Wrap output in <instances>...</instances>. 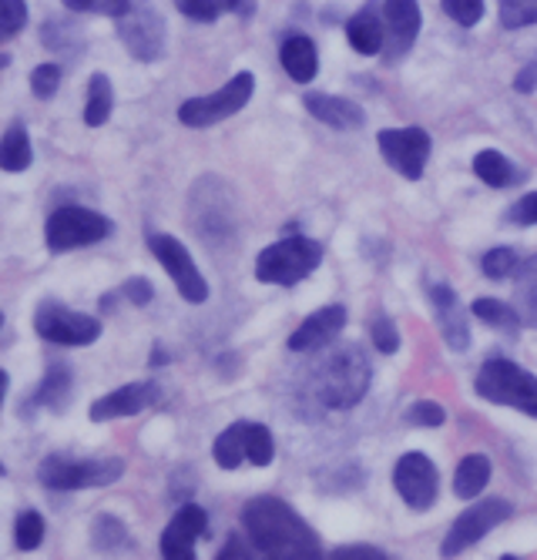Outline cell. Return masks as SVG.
Instances as JSON below:
<instances>
[{
	"label": "cell",
	"mask_w": 537,
	"mask_h": 560,
	"mask_svg": "<svg viewBox=\"0 0 537 560\" xmlns=\"http://www.w3.org/2000/svg\"><path fill=\"white\" fill-rule=\"evenodd\" d=\"M105 235H112V222L105 215H97L94 209H81V206L55 209L44 225V242L51 252H71L81 245H94Z\"/></svg>",
	"instance_id": "7"
},
{
	"label": "cell",
	"mask_w": 537,
	"mask_h": 560,
	"mask_svg": "<svg viewBox=\"0 0 537 560\" xmlns=\"http://www.w3.org/2000/svg\"><path fill=\"white\" fill-rule=\"evenodd\" d=\"M487 480H491V456L483 453H470L457 464V474H454V493L460 500H474L483 493Z\"/></svg>",
	"instance_id": "22"
},
{
	"label": "cell",
	"mask_w": 537,
	"mask_h": 560,
	"mask_svg": "<svg viewBox=\"0 0 537 560\" xmlns=\"http://www.w3.org/2000/svg\"><path fill=\"white\" fill-rule=\"evenodd\" d=\"M347 37H350V47L357 50V55H380V50L386 47V24H383V11H376V0H370V4L363 11H357L347 24Z\"/></svg>",
	"instance_id": "20"
},
{
	"label": "cell",
	"mask_w": 537,
	"mask_h": 560,
	"mask_svg": "<svg viewBox=\"0 0 537 560\" xmlns=\"http://www.w3.org/2000/svg\"><path fill=\"white\" fill-rule=\"evenodd\" d=\"M168 360V355L162 352V346H155V352H152V366H159V363H165Z\"/></svg>",
	"instance_id": "48"
},
{
	"label": "cell",
	"mask_w": 537,
	"mask_h": 560,
	"mask_svg": "<svg viewBox=\"0 0 537 560\" xmlns=\"http://www.w3.org/2000/svg\"><path fill=\"white\" fill-rule=\"evenodd\" d=\"M242 527H246V537L256 544V550L269 557L310 560L323 553L313 527L279 497L249 500V506L242 511Z\"/></svg>",
	"instance_id": "1"
},
{
	"label": "cell",
	"mask_w": 537,
	"mask_h": 560,
	"mask_svg": "<svg viewBox=\"0 0 537 560\" xmlns=\"http://www.w3.org/2000/svg\"><path fill=\"white\" fill-rule=\"evenodd\" d=\"M68 393H71V376H68V366H51L47 370V376H44V383L37 386V393H34V406H65V399H68Z\"/></svg>",
	"instance_id": "29"
},
{
	"label": "cell",
	"mask_w": 537,
	"mask_h": 560,
	"mask_svg": "<svg viewBox=\"0 0 537 560\" xmlns=\"http://www.w3.org/2000/svg\"><path fill=\"white\" fill-rule=\"evenodd\" d=\"M319 262H323V245L306 235H292L259 252L256 279L266 285H296L310 279Z\"/></svg>",
	"instance_id": "3"
},
{
	"label": "cell",
	"mask_w": 537,
	"mask_h": 560,
	"mask_svg": "<svg viewBox=\"0 0 537 560\" xmlns=\"http://www.w3.org/2000/svg\"><path fill=\"white\" fill-rule=\"evenodd\" d=\"M242 430H246V453H249V464L256 467H269L276 460V443L272 433L262 423H249L242 420Z\"/></svg>",
	"instance_id": "30"
},
{
	"label": "cell",
	"mask_w": 537,
	"mask_h": 560,
	"mask_svg": "<svg viewBox=\"0 0 537 560\" xmlns=\"http://www.w3.org/2000/svg\"><path fill=\"white\" fill-rule=\"evenodd\" d=\"M131 4H141V0H131Z\"/></svg>",
	"instance_id": "49"
},
{
	"label": "cell",
	"mask_w": 537,
	"mask_h": 560,
	"mask_svg": "<svg viewBox=\"0 0 537 560\" xmlns=\"http://www.w3.org/2000/svg\"><path fill=\"white\" fill-rule=\"evenodd\" d=\"M370 360L360 346H339L319 370V399L332 410H350L370 389Z\"/></svg>",
	"instance_id": "2"
},
{
	"label": "cell",
	"mask_w": 537,
	"mask_h": 560,
	"mask_svg": "<svg viewBox=\"0 0 537 560\" xmlns=\"http://www.w3.org/2000/svg\"><path fill=\"white\" fill-rule=\"evenodd\" d=\"M159 386L155 383H131V386H121L102 399L91 402V420L94 423H108V420H118V417H135L141 410H149V406L159 399Z\"/></svg>",
	"instance_id": "16"
},
{
	"label": "cell",
	"mask_w": 537,
	"mask_h": 560,
	"mask_svg": "<svg viewBox=\"0 0 537 560\" xmlns=\"http://www.w3.org/2000/svg\"><path fill=\"white\" fill-rule=\"evenodd\" d=\"M279 61H282V71L296 81V84H306L316 78L319 71V55H316V44L303 34L289 37L279 50Z\"/></svg>",
	"instance_id": "21"
},
{
	"label": "cell",
	"mask_w": 537,
	"mask_h": 560,
	"mask_svg": "<svg viewBox=\"0 0 537 560\" xmlns=\"http://www.w3.org/2000/svg\"><path fill=\"white\" fill-rule=\"evenodd\" d=\"M347 326V310L343 305H326V310H316L296 332L289 336V349L292 352H313V349H326Z\"/></svg>",
	"instance_id": "18"
},
{
	"label": "cell",
	"mask_w": 537,
	"mask_h": 560,
	"mask_svg": "<svg viewBox=\"0 0 537 560\" xmlns=\"http://www.w3.org/2000/svg\"><path fill=\"white\" fill-rule=\"evenodd\" d=\"M58 88H61V68L58 65H37L31 71V91H34V97L47 101V97L58 94Z\"/></svg>",
	"instance_id": "37"
},
{
	"label": "cell",
	"mask_w": 537,
	"mask_h": 560,
	"mask_svg": "<svg viewBox=\"0 0 537 560\" xmlns=\"http://www.w3.org/2000/svg\"><path fill=\"white\" fill-rule=\"evenodd\" d=\"M229 557H249V547L242 544V537H232V540H229V547H222V550H219V560H229Z\"/></svg>",
	"instance_id": "47"
},
{
	"label": "cell",
	"mask_w": 537,
	"mask_h": 560,
	"mask_svg": "<svg viewBox=\"0 0 537 560\" xmlns=\"http://www.w3.org/2000/svg\"><path fill=\"white\" fill-rule=\"evenodd\" d=\"M115 112V91L108 74H91L87 81V105H84V125L102 128Z\"/></svg>",
	"instance_id": "25"
},
{
	"label": "cell",
	"mask_w": 537,
	"mask_h": 560,
	"mask_svg": "<svg viewBox=\"0 0 537 560\" xmlns=\"http://www.w3.org/2000/svg\"><path fill=\"white\" fill-rule=\"evenodd\" d=\"M394 487L407 506H413V511H430L436 493H441V474H436V467L427 453L410 450L394 467Z\"/></svg>",
	"instance_id": "11"
},
{
	"label": "cell",
	"mask_w": 537,
	"mask_h": 560,
	"mask_svg": "<svg viewBox=\"0 0 537 560\" xmlns=\"http://www.w3.org/2000/svg\"><path fill=\"white\" fill-rule=\"evenodd\" d=\"M383 159L404 178L417 182L430 159V135L423 128H383L376 135Z\"/></svg>",
	"instance_id": "12"
},
{
	"label": "cell",
	"mask_w": 537,
	"mask_h": 560,
	"mask_svg": "<svg viewBox=\"0 0 537 560\" xmlns=\"http://www.w3.org/2000/svg\"><path fill=\"white\" fill-rule=\"evenodd\" d=\"M470 313L480 319V323H487L491 329H498V332H504V336H517L521 332V316H517V310H511L507 302H501V299H477L474 305H470Z\"/></svg>",
	"instance_id": "26"
},
{
	"label": "cell",
	"mask_w": 537,
	"mask_h": 560,
	"mask_svg": "<svg viewBox=\"0 0 537 560\" xmlns=\"http://www.w3.org/2000/svg\"><path fill=\"white\" fill-rule=\"evenodd\" d=\"M430 305H433L436 323H441L447 346L454 352H467L470 349V326H467V316H464V305H460L457 292L444 282H436V285H430Z\"/></svg>",
	"instance_id": "17"
},
{
	"label": "cell",
	"mask_w": 537,
	"mask_h": 560,
	"mask_svg": "<svg viewBox=\"0 0 537 560\" xmlns=\"http://www.w3.org/2000/svg\"><path fill=\"white\" fill-rule=\"evenodd\" d=\"M175 4H178V11H182L185 18H191V21H202V24L215 21V18L225 11L222 0H175Z\"/></svg>",
	"instance_id": "40"
},
{
	"label": "cell",
	"mask_w": 537,
	"mask_h": 560,
	"mask_svg": "<svg viewBox=\"0 0 537 560\" xmlns=\"http://www.w3.org/2000/svg\"><path fill=\"white\" fill-rule=\"evenodd\" d=\"M34 329L40 339L47 342H58V346H87L102 336V323L94 316H84V313H74L68 305L47 299L37 305L34 313Z\"/></svg>",
	"instance_id": "8"
},
{
	"label": "cell",
	"mask_w": 537,
	"mask_h": 560,
	"mask_svg": "<svg viewBox=\"0 0 537 560\" xmlns=\"http://www.w3.org/2000/svg\"><path fill=\"white\" fill-rule=\"evenodd\" d=\"M118 37L138 61H159L165 55V21L152 8H138L118 21Z\"/></svg>",
	"instance_id": "13"
},
{
	"label": "cell",
	"mask_w": 537,
	"mask_h": 560,
	"mask_svg": "<svg viewBox=\"0 0 537 560\" xmlns=\"http://www.w3.org/2000/svg\"><path fill=\"white\" fill-rule=\"evenodd\" d=\"M121 295H125L128 302H135V305H149L152 295H155V289H152L149 279H141V276H138V279H128V282H125Z\"/></svg>",
	"instance_id": "44"
},
{
	"label": "cell",
	"mask_w": 537,
	"mask_h": 560,
	"mask_svg": "<svg viewBox=\"0 0 537 560\" xmlns=\"http://www.w3.org/2000/svg\"><path fill=\"white\" fill-rule=\"evenodd\" d=\"M477 396H483L494 406H514V410L537 417V376H530L524 366L511 360H491L483 363L474 383Z\"/></svg>",
	"instance_id": "4"
},
{
	"label": "cell",
	"mask_w": 537,
	"mask_h": 560,
	"mask_svg": "<svg viewBox=\"0 0 537 560\" xmlns=\"http://www.w3.org/2000/svg\"><path fill=\"white\" fill-rule=\"evenodd\" d=\"M14 540L21 550H34L44 540V521L37 511H21L14 521Z\"/></svg>",
	"instance_id": "35"
},
{
	"label": "cell",
	"mask_w": 537,
	"mask_h": 560,
	"mask_svg": "<svg viewBox=\"0 0 537 560\" xmlns=\"http://www.w3.org/2000/svg\"><path fill=\"white\" fill-rule=\"evenodd\" d=\"M501 4V24L507 31L537 24V0H498Z\"/></svg>",
	"instance_id": "34"
},
{
	"label": "cell",
	"mask_w": 537,
	"mask_h": 560,
	"mask_svg": "<svg viewBox=\"0 0 537 560\" xmlns=\"http://www.w3.org/2000/svg\"><path fill=\"white\" fill-rule=\"evenodd\" d=\"M511 514H514V506H511L507 500H483V503L467 506V511L454 521V527H451V534H447L441 553H444V557L464 553V550L474 547L480 537H487L494 527H501L504 521H511Z\"/></svg>",
	"instance_id": "9"
},
{
	"label": "cell",
	"mask_w": 537,
	"mask_h": 560,
	"mask_svg": "<svg viewBox=\"0 0 537 560\" xmlns=\"http://www.w3.org/2000/svg\"><path fill=\"white\" fill-rule=\"evenodd\" d=\"M256 91V78L249 71L235 74L229 84H222L215 94H206V97H188L185 105L178 108V121L188 125V128H209V125H219L225 118H232L235 112H242L249 105V97Z\"/></svg>",
	"instance_id": "6"
},
{
	"label": "cell",
	"mask_w": 537,
	"mask_h": 560,
	"mask_svg": "<svg viewBox=\"0 0 537 560\" xmlns=\"http://www.w3.org/2000/svg\"><path fill=\"white\" fill-rule=\"evenodd\" d=\"M444 14L451 21H457L460 27H477L483 18V0H441Z\"/></svg>",
	"instance_id": "38"
},
{
	"label": "cell",
	"mask_w": 537,
	"mask_h": 560,
	"mask_svg": "<svg viewBox=\"0 0 537 560\" xmlns=\"http://www.w3.org/2000/svg\"><path fill=\"white\" fill-rule=\"evenodd\" d=\"M332 557H336V560H347V557H350V560H360V557H363V560H376V557H386V550L366 547V544H347V547H336Z\"/></svg>",
	"instance_id": "45"
},
{
	"label": "cell",
	"mask_w": 537,
	"mask_h": 560,
	"mask_svg": "<svg viewBox=\"0 0 537 560\" xmlns=\"http://www.w3.org/2000/svg\"><path fill=\"white\" fill-rule=\"evenodd\" d=\"M514 295H517V316L524 326H537V252L521 262L514 276Z\"/></svg>",
	"instance_id": "23"
},
{
	"label": "cell",
	"mask_w": 537,
	"mask_h": 560,
	"mask_svg": "<svg viewBox=\"0 0 537 560\" xmlns=\"http://www.w3.org/2000/svg\"><path fill=\"white\" fill-rule=\"evenodd\" d=\"M514 88H517L521 94H530V91H537V61H530L527 68H521V74H517Z\"/></svg>",
	"instance_id": "46"
},
{
	"label": "cell",
	"mask_w": 537,
	"mask_h": 560,
	"mask_svg": "<svg viewBox=\"0 0 537 560\" xmlns=\"http://www.w3.org/2000/svg\"><path fill=\"white\" fill-rule=\"evenodd\" d=\"M44 44L55 47V50H68V40H78V31L68 24V21H47L44 31H40Z\"/></svg>",
	"instance_id": "42"
},
{
	"label": "cell",
	"mask_w": 537,
	"mask_h": 560,
	"mask_svg": "<svg viewBox=\"0 0 537 560\" xmlns=\"http://www.w3.org/2000/svg\"><path fill=\"white\" fill-rule=\"evenodd\" d=\"M91 537H94V547L97 550H128L131 547V537H128V530H125V524L121 521H115V517H97L94 521V527H91Z\"/></svg>",
	"instance_id": "31"
},
{
	"label": "cell",
	"mask_w": 537,
	"mask_h": 560,
	"mask_svg": "<svg viewBox=\"0 0 537 560\" xmlns=\"http://www.w3.org/2000/svg\"><path fill=\"white\" fill-rule=\"evenodd\" d=\"M125 474V464L118 456H94V460H71V456L51 453L37 467V480L47 490H91L108 487Z\"/></svg>",
	"instance_id": "5"
},
{
	"label": "cell",
	"mask_w": 537,
	"mask_h": 560,
	"mask_svg": "<svg viewBox=\"0 0 537 560\" xmlns=\"http://www.w3.org/2000/svg\"><path fill=\"white\" fill-rule=\"evenodd\" d=\"M149 245H152V256L162 262V269L178 285L185 302L199 305V302L209 299V282L202 279L199 269H195V259L188 256V248L175 235H149Z\"/></svg>",
	"instance_id": "10"
},
{
	"label": "cell",
	"mask_w": 537,
	"mask_h": 560,
	"mask_svg": "<svg viewBox=\"0 0 537 560\" xmlns=\"http://www.w3.org/2000/svg\"><path fill=\"white\" fill-rule=\"evenodd\" d=\"M27 24V4L24 0H0V37H14Z\"/></svg>",
	"instance_id": "39"
},
{
	"label": "cell",
	"mask_w": 537,
	"mask_h": 560,
	"mask_svg": "<svg viewBox=\"0 0 537 560\" xmlns=\"http://www.w3.org/2000/svg\"><path fill=\"white\" fill-rule=\"evenodd\" d=\"M517 269H521V259H517V252H514V248H491V252L483 256V262H480V272H483L487 279H494V282L514 279Z\"/></svg>",
	"instance_id": "32"
},
{
	"label": "cell",
	"mask_w": 537,
	"mask_h": 560,
	"mask_svg": "<svg viewBox=\"0 0 537 560\" xmlns=\"http://www.w3.org/2000/svg\"><path fill=\"white\" fill-rule=\"evenodd\" d=\"M370 336H373V346H376L380 352H386V355L400 349V332H397L394 319H389L386 313H376V316H373Z\"/></svg>",
	"instance_id": "36"
},
{
	"label": "cell",
	"mask_w": 537,
	"mask_h": 560,
	"mask_svg": "<svg viewBox=\"0 0 537 560\" xmlns=\"http://www.w3.org/2000/svg\"><path fill=\"white\" fill-rule=\"evenodd\" d=\"M212 456H215V464L222 470H235V467H242V460H249L246 430H242V423H232L229 430H222V436L212 446Z\"/></svg>",
	"instance_id": "27"
},
{
	"label": "cell",
	"mask_w": 537,
	"mask_h": 560,
	"mask_svg": "<svg viewBox=\"0 0 537 560\" xmlns=\"http://www.w3.org/2000/svg\"><path fill=\"white\" fill-rule=\"evenodd\" d=\"M474 175L483 185H491V188H504V185H511L517 178L514 175V165L501 155V151H494V148L480 151V155L474 159Z\"/></svg>",
	"instance_id": "28"
},
{
	"label": "cell",
	"mask_w": 537,
	"mask_h": 560,
	"mask_svg": "<svg viewBox=\"0 0 537 560\" xmlns=\"http://www.w3.org/2000/svg\"><path fill=\"white\" fill-rule=\"evenodd\" d=\"M68 11H78V14H105V18H125L135 11L131 0H61Z\"/></svg>",
	"instance_id": "33"
},
{
	"label": "cell",
	"mask_w": 537,
	"mask_h": 560,
	"mask_svg": "<svg viewBox=\"0 0 537 560\" xmlns=\"http://www.w3.org/2000/svg\"><path fill=\"white\" fill-rule=\"evenodd\" d=\"M444 420H447V413L430 399H420L407 410V423H413V427H441Z\"/></svg>",
	"instance_id": "41"
},
{
	"label": "cell",
	"mask_w": 537,
	"mask_h": 560,
	"mask_svg": "<svg viewBox=\"0 0 537 560\" xmlns=\"http://www.w3.org/2000/svg\"><path fill=\"white\" fill-rule=\"evenodd\" d=\"M31 162H34V151H31L27 128L21 121L8 125L4 141H0V168L4 172H27Z\"/></svg>",
	"instance_id": "24"
},
{
	"label": "cell",
	"mask_w": 537,
	"mask_h": 560,
	"mask_svg": "<svg viewBox=\"0 0 537 560\" xmlns=\"http://www.w3.org/2000/svg\"><path fill=\"white\" fill-rule=\"evenodd\" d=\"M507 222L514 225H537V191L521 195L514 206L507 209Z\"/></svg>",
	"instance_id": "43"
},
{
	"label": "cell",
	"mask_w": 537,
	"mask_h": 560,
	"mask_svg": "<svg viewBox=\"0 0 537 560\" xmlns=\"http://www.w3.org/2000/svg\"><path fill=\"white\" fill-rule=\"evenodd\" d=\"M209 527V517L202 506L195 503H182L178 514L172 517V524L162 530V553L168 560H191L195 557V540H199Z\"/></svg>",
	"instance_id": "14"
},
{
	"label": "cell",
	"mask_w": 537,
	"mask_h": 560,
	"mask_svg": "<svg viewBox=\"0 0 537 560\" xmlns=\"http://www.w3.org/2000/svg\"><path fill=\"white\" fill-rule=\"evenodd\" d=\"M303 105H306V112H310L316 121H323V125H329V128H336V131H357V128L366 125L363 108L357 105V101H350V97L310 91V94L303 97Z\"/></svg>",
	"instance_id": "19"
},
{
	"label": "cell",
	"mask_w": 537,
	"mask_h": 560,
	"mask_svg": "<svg viewBox=\"0 0 537 560\" xmlns=\"http://www.w3.org/2000/svg\"><path fill=\"white\" fill-rule=\"evenodd\" d=\"M383 24H386V58L397 61L413 47L420 34V4L417 0H383Z\"/></svg>",
	"instance_id": "15"
}]
</instances>
